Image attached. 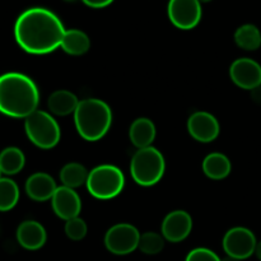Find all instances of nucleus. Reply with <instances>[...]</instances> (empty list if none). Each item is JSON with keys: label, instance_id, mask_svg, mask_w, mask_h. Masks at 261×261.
Returning a JSON list of instances; mask_svg holds the SVG:
<instances>
[{"label": "nucleus", "instance_id": "27", "mask_svg": "<svg viewBox=\"0 0 261 261\" xmlns=\"http://www.w3.org/2000/svg\"><path fill=\"white\" fill-rule=\"evenodd\" d=\"M87 7L96 8V9H99V8H105L107 5L111 4L114 0H82Z\"/></svg>", "mask_w": 261, "mask_h": 261}, {"label": "nucleus", "instance_id": "32", "mask_svg": "<svg viewBox=\"0 0 261 261\" xmlns=\"http://www.w3.org/2000/svg\"><path fill=\"white\" fill-rule=\"evenodd\" d=\"M65 2H75V0H65Z\"/></svg>", "mask_w": 261, "mask_h": 261}, {"label": "nucleus", "instance_id": "9", "mask_svg": "<svg viewBox=\"0 0 261 261\" xmlns=\"http://www.w3.org/2000/svg\"><path fill=\"white\" fill-rule=\"evenodd\" d=\"M168 18L180 30H193L201 19V4L198 0H170L167 7Z\"/></svg>", "mask_w": 261, "mask_h": 261}, {"label": "nucleus", "instance_id": "28", "mask_svg": "<svg viewBox=\"0 0 261 261\" xmlns=\"http://www.w3.org/2000/svg\"><path fill=\"white\" fill-rule=\"evenodd\" d=\"M251 96H252V99H254L256 103H261V86L257 87V88L252 89Z\"/></svg>", "mask_w": 261, "mask_h": 261}, {"label": "nucleus", "instance_id": "24", "mask_svg": "<svg viewBox=\"0 0 261 261\" xmlns=\"http://www.w3.org/2000/svg\"><path fill=\"white\" fill-rule=\"evenodd\" d=\"M165 247V237L155 232H145L140 234L138 249L145 255H157Z\"/></svg>", "mask_w": 261, "mask_h": 261}, {"label": "nucleus", "instance_id": "22", "mask_svg": "<svg viewBox=\"0 0 261 261\" xmlns=\"http://www.w3.org/2000/svg\"><path fill=\"white\" fill-rule=\"evenodd\" d=\"M234 42L240 48L255 51L261 46V32L254 24H244L234 32Z\"/></svg>", "mask_w": 261, "mask_h": 261}, {"label": "nucleus", "instance_id": "25", "mask_svg": "<svg viewBox=\"0 0 261 261\" xmlns=\"http://www.w3.org/2000/svg\"><path fill=\"white\" fill-rule=\"evenodd\" d=\"M87 232H88V227L81 217L66 221L65 234L68 236V239L73 240V241H81L87 236Z\"/></svg>", "mask_w": 261, "mask_h": 261}, {"label": "nucleus", "instance_id": "5", "mask_svg": "<svg viewBox=\"0 0 261 261\" xmlns=\"http://www.w3.org/2000/svg\"><path fill=\"white\" fill-rule=\"evenodd\" d=\"M86 185L93 198L109 200L116 198L124 190L125 177L116 166L101 165L89 172Z\"/></svg>", "mask_w": 261, "mask_h": 261}, {"label": "nucleus", "instance_id": "13", "mask_svg": "<svg viewBox=\"0 0 261 261\" xmlns=\"http://www.w3.org/2000/svg\"><path fill=\"white\" fill-rule=\"evenodd\" d=\"M54 213L64 221H69L79 217L82 211V200L74 189L60 186L56 189L51 199Z\"/></svg>", "mask_w": 261, "mask_h": 261}, {"label": "nucleus", "instance_id": "7", "mask_svg": "<svg viewBox=\"0 0 261 261\" xmlns=\"http://www.w3.org/2000/svg\"><path fill=\"white\" fill-rule=\"evenodd\" d=\"M140 232L137 227L129 223H119L112 226L105 236V246L111 254L129 255L139 247Z\"/></svg>", "mask_w": 261, "mask_h": 261}, {"label": "nucleus", "instance_id": "2", "mask_svg": "<svg viewBox=\"0 0 261 261\" xmlns=\"http://www.w3.org/2000/svg\"><path fill=\"white\" fill-rule=\"evenodd\" d=\"M40 91L30 76L7 73L0 76V112L15 119H25L37 111Z\"/></svg>", "mask_w": 261, "mask_h": 261}, {"label": "nucleus", "instance_id": "4", "mask_svg": "<svg viewBox=\"0 0 261 261\" xmlns=\"http://www.w3.org/2000/svg\"><path fill=\"white\" fill-rule=\"evenodd\" d=\"M166 162L162 153L154 147L138 149L130 162L132 177L138 185L153 186L165 175Z\"/></svg>", "mask_w": 261, "mask_h": 261}, {"label": "nucleus", "instance_id": "29", "mask_svg": "<svg viewBox=\"0 0 261 261\" xmlns=\"http://www.w3.org/2000/svg\"><path fill=\"white\" fill-rule=\"evenodd\" d=\"M255 255H256V257L261 261V241L257 242L256 245V250H255Z\"/></svg>", "mask_w": 261, "mask_h": 261}, {"label": "nucleus", "instance_id": "17", "mask_svg": "<svg viewBox=\"0 0 261 261\" xmlns=\"http://www.w3.org/2000/svg\"><path fill=\"white\" fill-rule=\"evenodd\" d=\"M79 101L75 94L66 89H59L50 94L47 99V106L51 114L58 116H66L74 114L78 107Z\"/></svg>", "mask_w": 261, "mask_h": 261}, {"label": "nucleus", "instance_id": "8", "mask_svg": "<svg viewBox=\"0 0 261 261\" xmlns=\"http://www.w3.org/2000/svg\"><path fill=\"white\" fill-rule=\"evenodd\" d=\"M222 245L227 256L234 257L237 260H245L255 254L257 241L254 232L250 231L249 228L234 227L224 234Z\"/></svg>", "mask_w": 261, "mask_h": 261}, {"label": "nucleus", "instance_id": "21", "mask_svg": "<svg viewBox=\"0 0 261 261\" xmlns=\"http://www.w3.org/2000/svg\"><path fill=\"white\" fill-rule=\"evenodd\" d=\"M89 172L83 165L76 162L66 163L60 171V181L63 186L70 189L81 188L82 185H86L88 180Z\"/></svg>", "mask_w": 261, "mask_h": 261}, {"label": "nucleus", "instance_id": "15", "mask_svg": "<svg viewBox=\"0 0 261 261\" xmlns=\"http://www.w3.org/2000/svg\"><path fill=\"white\" fill-rule=\"evenodd\" d=\"M17 240L20 246L25 250L41 249L46 244L47 233L41 223L36 221H24L17 229Z\"/></svg>", "mask_w": 261, "mask_h": 261}, {"label": "nucleus", "instance_id": "11", "mask_svg": "<svg viewBox=\"0 0 261 261\" xmlns=\"http://www.w3.org/2000/svg\"><path fill=\"white\" fill-rule=\"evenodd\" d=\"M162 236L167 241L177 244L188 239L193 231V218L185 211H173L165 217L161 226Z\"/></svg>", "mask_w": 261, "mask_h": 261}, {"label": "nucleus", "instance_id": "23", "mask_svg": "<svg viewBox=\"0 0 261 261\" xmlns=\"http://www.w3.org/2000/svg\"><path fill=\"white\" fill-rule=\"evenodd\" d=\"M19 200V188L10 178L0 177V212L14 208Z\"/></svg>", "mask_w": 261, "mask_h": 261}, {"label": "nucleus", "instance_id": "14", "mask_svg": "<svg viewBox=\"0 0 261 261\" xmlns=\"http://www.w3.org/2000/svg\"><path fill=\"white\" fill-rule=\"evenodd\" d=\"M56 189L55 180L45 172L33 173L25 182V193L35 201L51 200Z\"/></svg>", "mask_w": 261, "mask_h": 261}, {"label": "nucleus", "instance_id": "10", "mask_svg": "<svg viewBox=\"0 0 261 261\" xmlns=\"http://www.w3.org/2000/svg\"><path fill=\"white\" fill-rule=\"evenodd\" d=\"M229 76L237 87L252 91L261 86V65L249 58L237 59L229 68Z\"/></svg>", "mask_w": 261, "mask_h": 261}, {"label": "nucleus", "instance_id": "16", "mask_svg": "<svg viewBox=\"0 0 261 261\" xmlns=\"http://www.w3.org/2000/svg\"><path fill=\"white\" fill-rule=\"evenodd\" d=\"M155 126L152 120L147 117H139L134 120L129 129L130 142L138 149L152 147V143L155 139Z\"/></svg>", "mask_w": 261, "mask_h": 261}, {"label": "nucleus", "instance_id": "31", "mask_svg": "<svg viewBox=\"0 0 261 261\" xmlns=\"http://www.w3.org/2000/svg\"><path fill=\"white\" fill-rule=\"evenodd\" d=\"M199 3H200V4H203V3H209V2H212V0H198Z\"/></svg>", "mask_w": 261, "mask_h": 261}, {"label": "nucleus", "instance_id": "30", "mask_svg": "<svg viewBox=\"0 0 261 261\" xmlns=\"http://www.w3.org/2000/svg\"><path fill=\"white\" fill-rule=\"evenodd\" d=\"M222 261H241V260H237V259H234V257H231V256H226L224 259H222Z\"/></svg>", "mask_w": 261, "mask_h": 261}, {"label": "nucleus", "instance_id": "20", "mask_svg": "<svg viewBox=\"0 0 261 261\" xmlns=\"http://www.w3.org/2000/svg\"><path fill=\"white\" fill-rule=\"evenodd\" d=\"M25 157L17 147H8L0 153V171L4 175H17L23 170Z\"/></svg>", "mask_w": 261, "mask_h": 261}, {"label": "nucleus", "instance_id": "19", "mask_svg": "<svg viewBox=\"0 0 261 261\" xmlns=\"http://www.w3.org/2000/svg\"><path fill=\"white\" fill-rule=\"evenodd\" d=\"M60 47L69 55L79 56L86 54L91 48V40L83 31L68 30L65 31Z\"/></svg>", "mask_w": 261, "mask_h": 261}, {"label": "nucleus", "instance_id": "26", "mask_svg": "<svg viewBox=\"0 0 261 261\" xmlns=\"http://www.w3.org/2000/svg\"><path fill=\"white\" fill-rule=\"evenodd\" d=\"M185 261H222V259L212 250L205 249V247H198L189 252Z\"/></svg>", "mask_w": 261, "mask_h": 261}, {"label": "nucleus", "instance_id": "1", "mask_svg": "<svg viewBox=\"0 0 261 261\" xmlns=\"http://www.w3.org/2000/svg\"><path fill=\"white\" fill-rule=\"evenodd\" d=\"M65 28L60 18L45 8H31L18 17L14 37L22 50L32 55H45L61 46Z\"/></svg>", "mask_w": 261, "mask_h": 261}, {"label": "nucleus", "instance_id": "3", "mask_svg": "<svg viewBox=\"0 0 261 261\" xmlns=\"http://www.w3.org/2000/svg\"><path fill=\"white\" fill-rule=\"evenodd\" d=\"M74 122L78 134L87 142L102 139L112 124L111 107L98 98L79 101L74 112Z\"/></svg>", "mask_w": 261, "mask_h": 261}, {"label": "nucleus", "instance_id": "33", "mask_svg": "<svg viewBox=\"0 0 261 261\" xmlns=\"http://www.w3.org/2000/svg\"><path fill=\"white\" fill-rule=\"evenodd\" d=\"M0 175H2V171H0Z\"/></svg>", "mask_w": 261, "mask_h": 261}, {"label": "nucleus", "instance_id": "18", "mask_svg": "<svg viewBox=\"0 0 261 261\" xmlns=\"http://www.w3.org/2000/svg\"><path fill=\"white\" fill-rule=\"evenodd\" d=\"M231 161L222 153H211L203 161V172L212 180H223L231 173Z\"/></svg>", "mask_w": 261, "mask_h": 261}, {"label": "nucleus", "instance_id": "6", "mask_svg": "<svg viewBox=\"0 0 261 261\" xmlns=\"http://www.w3.org/2000/svg\"><path fill=\"white\" fill-rule=\"evenodd\" d=\"M28 139L41 149H51L60 142L61 130L58 121L46 111L37 110L24 119Z\"/></svg>", "mask_w": 261, "mask_h": 261}, {"label": "nucleus", "instance_id": "12", "mask_svg": "<svg viewBox=\"0 0 261 261\" xmlns=\"http://www.w3.org/2000/svg\"><path fill=\"white\" fill-rule=\"evenodd\" d=\"M189 134L200 143H211L219 135V122L212 114L206 111L194 112L188 121Z\"/></svg>", "mask_w": 261, "mask_h": 261}]
</instances>
